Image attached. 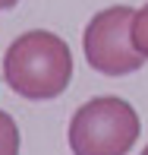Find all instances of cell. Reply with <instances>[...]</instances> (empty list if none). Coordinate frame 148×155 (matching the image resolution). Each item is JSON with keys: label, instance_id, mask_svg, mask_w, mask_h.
Returning <instances> with one entry per match:
<instances>
[{"label": "cell", "instance_id": "3957f363", "mask_svg": "<svg viewBox=\"0 0 148 155\" xmlns=\"http://www.w3.org/2000/svg\"><path fill=\"white\" fill-rule=\"evenodd\" d=\"M132 16L136 13L129 6H107V10L95 13L91 22L82 32V51L91 70L101 76H129L145 63V57L132 45Z\"/></svg>", "mask_w": 148, "mask_h": 155}, {"label": "cell", "instance_id": "8992f818", "mask_svg": "<svg viewBox=\"0 0 148 155\" xmlns=\"http://www.w3.org/2000/svg\"><path fill=\"white\" fill-rule=\"evenodd\" d=\"M16 3H19V0H0V10H13Z\"/></svg>", "mask_w": 148, "mask_h": 155}, {"label": "cell", "instance_id": "52a82bcc", "mask_svg": "<svg viewBox=\"0 0 148 155\" xmlns=\"http://www.w3.org/2000/svg\"><path fill=\"white\" fill-rule=\"evenodd\" d=\"M142 155H148V146H145V149H142Z\"/></svg>", "mask_w": 148, "mask_h": 155}, {"label": "cell", "instance_id": "7a4b0ae2", "mask_svg": "<svg viewBox=\"0 0 148 155\" xmlns=\"http://www.w3.org/2000/svg\"><path fill=\"white\" fill-rule=\"evenodd\" d=\"M142 120L136 108L117 95H98L85 101L69 120L73 155H129Z\"/></svg>", "mask_w": 148, "mask_h": 155}, {"label": "cell", "instance_id": "5b68a950", "mask_svg": "<svg viewBox=\"0 0 148 155\" xmlns=\"http://www.w3.org/2000/svg\"><path fill=\"white\" fill-rule=\"evenodd\" d=\"M129 35H132V45H136V51L148 60V3L142 6V10H136Z\"/></svg>", "mask_w": 148, "mask_h": 155}, {"label": "cell", "instance_id": "6da1fadb", "mask_svg": "<svg viewBox=\"0 0 148 155\" xmlns=\"http://www.w3.org/2000/svg\"><path fill=\"white\" fill-rule=\"evenodd\" d=\"M3 79L16 95L29 101L57 98L73 79L69 45L44 29L19 35L3 54Z\"/></svg>", "mask_w": 148, "mask_h": 155}, {"label": "cell", "instance_id": "277c9868", "mask_svg": "<svg viewBox=\"0 0 148 155\" xmlns=\"http://www.w3.org/2000/svg\"><path fill=\"white\" fill-rule=\"evenodd\" d=\"M0 155H19V127L6 111H0Z\"/></svg>", "mask_w": 148, "mask_h": 155}]
</instances>
